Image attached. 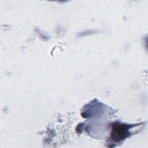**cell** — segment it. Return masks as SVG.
<instances>
[{
    "label": "cell",
    "mask_w": 148,
    "mask_h": 148,
    "mask_svg": "<svg viewBox=\"0 0 148 148\" xmlns=\"http://www.w3.org/2000/svg\"><path fill=\"white\" fill-rule=\"evenodd\" d=\"M128 134L127 128L124 125H114L112 128V136L113 139L119 140L125 138Z\"/></svg>",
    "instance_id": "cell-1"
}]
</instances>
